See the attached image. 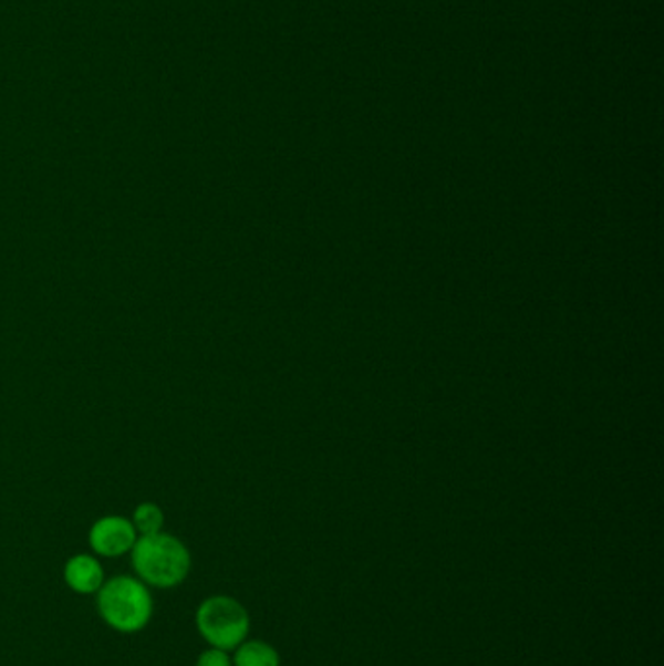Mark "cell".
Returning <instances> with one entry per match:
<instances>
[{
	"mask_svg": "<svg viewBox=\"0 0 664 666\" xmlns=\"http://www.w3.org/2000/svg\"><path fill=\"white\" fill-rule=\"evenodd\" d=\"M135 577L146 586L168 591L181 585L191 571V553L179 538L156 532L138 537L131 550Z\"/></svg>",
	"mask_w": 664,
	"mask_h": 666,
	"instance_id": "obj_1",
	"label": "cell"
},
{
	"mask_svg": "<svg viewBox=\"0 0 664 666\" xmlns=\"http://www.w3.org/2000/svg\"><path fill=\"white\" fill-rule=\"evenodd\" d=\"M97 614L117 634L143 632L155 616L151 586L133 575H115L96 593Z\"/></svg>",
	"mask_w": 664,
	"mask_h": 666,
	"instance_id": "obj_2",
	"label": "cell"
},
{
	"mask_svg": "<svg viewBox=\"0 0 664 666\" xmlns=\"http://www.w3.org/2000/svg\"><path fill=\"white\" fill-rule=\"evenodd\" d=\"M195 626L211 647L235 651L250 634V614L232 596L212 594L197 606Z\"/></svg>",
	"mask_w": 664,
	"mask_h": 666,
	"instance_id": "obj_3",
	"label": "cell"
},
{
	"mask_svg": "<svg viewBox=\"0 0 664 666\" xmlns=\"http://www.w3.org/2000/svg\"><path fill=\"white\" fill-rule=\"evenodd\" d=\"M137 538V530L129 519L120 514H110L92 524L89 544L90 550L100 558H122L133 550Z\"/></svg>",
	"mask_w": 664,
	"mask_h": 666,
	"instance_id": "obj_4",
	"label": "cell"
},
{
	"mask_svg": "<svg viewBox=\"0 0 664 666\" xmlns=\"http://www.w3.org/2000/svg\"><path fill=\"white\" fill-rule=\"evenodd\" d=\"M63 579L73 593L92 596L106 583V573L100 560H96V555L76 553L66 560Z\"/></svg>",
	"mask_w": 664,
	"mask_h": 666,
	"instance_id": "obj_5",
	"label": "cell"
},
{
	"mask_svg": "<svg viewBox=\"0 0 664 666\" xmlns=\"http://www.w3.org/2000/svg\"><path fill=\"white\" fill-rule=\"evenodd\" d=\"M281 657L273 645L260 639H246L235 649L232 666H279Z\"/></svg>",
	"mask_w": 664,
	"mask_h": 666,
	"instance_id": "obj_6",
	"label": "cell"
},
{
	"mask_svg": "<svg viewBox=\"0 0 664 666\" xmlns=\"http://www.w3.org/2000/svg\"><path fill=\"white\" fill-rule=\"evenodd\" d=\"M133 527L137 530L138 537H148V534H156V532H163L164 527V512L158 504L155 503H143L138 504L135 512H133Z\"/></svg>",
	"mask_w": 664,
	"mask_h": 666,
	"instance_id": "obj_7",
	"label": "cell"
},
{
	"mask_svg": "<svg viewBox=\"0 0 664 666\" xmlns=\"http://www.w3.org/2000/svg\"><path fill=\"white\" fill-rule=\"evenodd\" d=\"M195 666H232V657L228 655V651L211 647V649L203 651L195 660Z\"/></svg>",
	"mask_w": 664,
	"mask_h": 666,
	"instance_id": "obj_8",
	"label": "cell"
}]
</instances>
